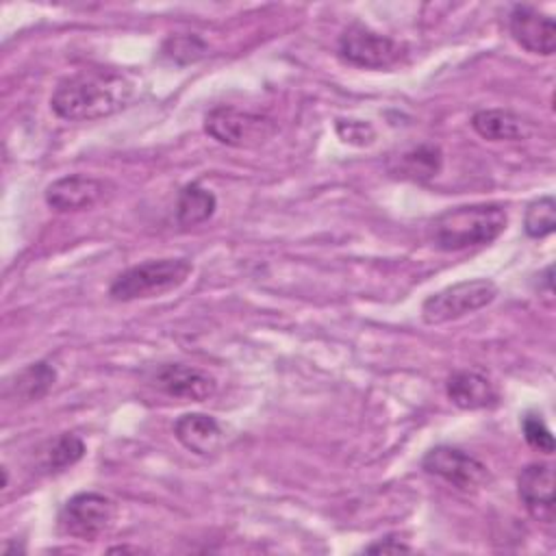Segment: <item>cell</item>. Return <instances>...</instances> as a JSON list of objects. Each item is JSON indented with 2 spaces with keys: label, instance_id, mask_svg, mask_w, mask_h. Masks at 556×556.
<instances>
[{
  "label": "cell",
  "instance_id": "1",
  "mask_svg": "<svg viewBox=\"0 0 556 556\" xmlns=\"http://www.w3.org/2000/svg\"><path fill=\"white\" fill-rule=\"evenodd\" d=\"M135 93L132 80L115 70H80L56 83L50 109L67 122H93L122 111Z\"/></svg>",
  "mask_w": 556,
  "mask_h": 556
},
{
  "label": "cell",
  "instance_id": "2",
  "mask_svg": "<svg viewBox=\"0 0 556 556\" xmlns=\"http://www.w3.org/2000/svg\"><path fill=\"white\" fill-rule=\"evenodd\" d=\"M508 224L506 208L495 202L463 204L439 213L428 228L430 241L443 252L493 243Z\"/></svg>",
  "mask_w": 556,
  "mask_h": 556
},
{
  "label": "cell",
  "instance_id": "3",
  "mask_svg": "<svg viewBox=\"0 0 556 556\" xmlns=\"http://www.w3.org/2000/svg\"><path fill=\"white\" fill-rule=\"evenodd\" d=\"M193 271L189 258H150L122 271L109 287L117 302L143 300L178 289Z\"/></svg>",
  "mask_w": 556,
  "mask_h": 556
},
{
  "label": "cell",
  "instance_id": "4",
  "mask_svg": "<svg viewBox=\"0 0 556 556\" xmlns=\"http://www.w3.org/2000/svg\"><path fill=\"white\" fill-rule=\"evenodd\" d=\"M497 298V285L489 278H471L456 285H450L421 304V319L430 326L447 324L460 319L473 311L484 308Z\"/></svg>",
  "mask_w": 556,
  "mask_h": 556
},
{
  "label": "cell",
  "instance_id": "5",
  "mask_svg": "<svg viewBox=\"0 0 556 556\" xmlns=\"http://www.w3.org/2000/svg\"><path fill=\"white\" fill-rule=\"evenodd\" d=\"M204 132L230 148H250L267 141L276 132V122L265 113L237 106H215L204 117Z\"/></svg>",
  "mask_w": 556,
  "mask_h": 556
},
{
  "label": "cell",
  "instance_id": "6",
  "mask_svg": "<svg viewBox=\"0 0 556 556\" xmlns=\"http://www.w3.org/2000/svg\"><path fill=\"white\" fill-rule=\"evenodd\" d=\"M426 473L441 478L460 493H478L491 482V473L482 460L460 447L437 445L421 458Z\"/></svg>",
  "mask_w": 556,
  "mask_h": 556
},
{
  "label": "cell",
  "instance_id": "7",
  "mask_svg": "<svg viewBox=\"0 0 556 556\" xmlns=\"http://www.w3.org/2000/svg\"><path fill=\"white\" fill-rule=\"evenodd\" d=\"M117 515L111 497L93 491L72 495L59 510V528L80 541H93L104 534Z\"/></svg>",
  "mask_w": 556,
  "mask_h": 556
},
{
  "label": "cell",
  "instance_id": "8",
  "mask_svg": "<svg viewBox=\"0 0 556 556\" xmlns=\"http://www.w3.org/2000/svg\"><path fill=\"white\" fill-rule=\"evenodd\" d=\"M404 54V46L363 24L348 26L339 37V56L363 70H384L395 65Z\"/></svg>",
  "mask_w": 556,
  "mask_h": 556
},
{
  "label": "cell",
  "instance_id": "9",
  "mask_svg": "<svg viewBox=\"0 0 556 556\" xmlns=\"http://www.w3.org/2000/svg\"><path fill=\"white\" fill-rule=\"evenodd\" d=\"M508 30L513 39L530 54L552 56L556 50L554 17L530 4H515L508 15Z\"/></svg>",
  "mask_w": 556,
  "mask_h": 556
},
{
  "label": "cell",
  "instance_id": "10",
  "mask_svg": "<svg viewBox=\"0 0 556 556\" xmlns=\"http://www.w3.org/2000/svg\"><path fill=\"white\" fill-rule=\"evenodd\" d=\"M517 493L532 519L545 526L554 523V467L549 463L526 465L517 476Z\"/></svg>",
  "mask_w": 556,
  "mask_h": 556
},
{
  "label": "cell",
  "instance_id": "11",
  "mask_svg": "<svg viewBox=\"0 0 556 556\" xmlns=\"http://www.w3.org/2000/svg\"><path fill=\"white\" fill-rule=\"evenodd\" d=\"M154 384L172 397L191 400V402H204L217 389V382L213 376L182 363L159 365L154 371Z\"/></svg>",
  "mask_w": 556,
  "mask_h": 556
},
{
  "label": "cell",
  "instance_id": "12",
  "mask_svg": "<svg viewBox=\"0 0 556 556\" xmlns=\"http://www.w3.org/2000/svg\"><path fill=\"white\" fill-rule=\"evenodd\" d=\"M106 185L100 178L85 176V174H70L56 178L46 187V204L54 211H83L93 206L104 198Z\"/></svg>",
  "mask_w": 556,
  "mask_h": 556
},
{
  "label": "cell",
  "instance_id": "13",
  "mask_svg": "<svg viewBox=\"0 0 556 556\" xmlns=\"http://www.w3.org/2000/svg\"><path fill=\"white\" fill-rule=\"evenodd\" d=\"M445 393L450 402L463 410H478L497 404V389L493 382L484 374L471 369L454 371L445 382Z\"/></svg>",
  "mask_w": 556,
  "mask_h": 556
},
{
  "label": "cell",
  "instance_id": "14",
  "mask_svg": "<svg viewBox=\"0 0 556 556\" xmlns=\"http://www.w3.org/2000/svg\"><path fill=\"white\" fill-rule=\"evenodd\" d=\"M471 128L486 141H521L534 130L532 122L508 109H480L471 115Z\"/></svg>",
  "mask_w": 556,
  "mask_h": 556
},
{
  "label": "cell",
  "instance_id": "15",
  "mask_svg": "<svg viewBox=\"0 0 556 556\" xmlns=\"http://www.w3.org/2000/svg\"><path fill=\"white\" fill-rule=\"evenodd\" d=\"M174 437L189 452L208 456L222 445L224 432L215 417L204 413H185L174 421Z\"/></svg>",
  "mask_w": 556,
  "mask_h": 556
},
{
  "label": "cell",
  "instance_id": "16",
  "mask_svg": "<svg viewBox=\"0 0 556 556\" xmlns=\"http://www.w3.org/2000/svg\"><path fill=\"white\" fill-rule=\"evenodd\" d=\"M54 380H56L54 367L48 365L46 361H37L20 369L11 380H7L4 393L22 402H37L52 389Z\"/></svg>",
  "mask_w": 556,
  "mask_h": 556
},
{
  "label": "cell",
  "instance_id": "17",
  "mask_svg": "<svg viewBox=\"0 0 556 556\" xmlns=\"http://www.w3.org/2000/svg\"><path fill=\"white\" fill-rule=\"evenodd\" d=\"M443 163V154L437 146L432 143H421L417 148H410L397 156V165L389 167L391 174L408 180H430L432 176L439 174Z\"/></svg>",
  "mask_w": 556,
  "mask_h": 556
},
{
  "label": "cell",
  "instance_id": "18",
  "mask_svg": "<svg viewBox=\"0 0 556 556\" xmlns=\"http://www.w3.org/2000/svg\"><path fill=\"white\" fill-rule=\"evenodd\" d=\"M217 208L215 195L198 182H189L178 191L176 198V222L180 226H198L213 217Z\"/></svg>",
  "mask_w": 556,
  "mask_h": 556
},
{
  "label": "cell",
  "instance_id": "19",
  "mask_svg": "<svg viewBox=\"0 0 556 556\" xmlns=\"http://www.w3.org/2000/svg\"><path fill=\"white\" fill-rule=\"evenodd\" d=\"M85 456V443L74 432H63L56 439H50L37 456V465L46 473H56Z\"/></svg>",
  "mask_w": 556,
  "mask_h": 556
},
{
  "label": "cell",
  "instance_id": "20",
  "mask_svg": "<svg viewBox=\"0 0 556 556\" xmlns=\"http://www.w3.org/2000/svg\"><path fill=\"white\" fill-rule=\"evenodd\" d=\"M556 228V202L552 195H543L528 204L523 213V230L530 239H543Z\"/></svg>",
  "mask_w": 556,
  "mask_h": 556
},
{
  "label": "cell",
  "instance_id": "21",
  "mask_svg": "<svg viewBox=\"0 0 556 556\" xmlns=\"http://www.w3.org/2000/svg\"><path fill=\"white\" fill-rule=\"evenodd\" d=\"M521 432L523 439L528 441L530 447L543 452V454H552L554 452V437L552 430L547 428V424L543 421L541 415L536 413H526L521 419Z\"/></svg>",
  "mask_w": 556,
  "mask_h": 556
},
{
  "label": "cell",
  "instance_id": "22",
  "mask_svg": "<svg viewBox=\"0 0 556 556\" xmlns=\"http://www.w3.org/2000/svg\"><path fill=\"white\" fill-rule=\"evenodd\" d=\"M206 46L202 39H198L195 35H180V37H172L165 43V52L178 61V63H189L195 61L204 54Z\"/></svg>",
  "mask_w": 556,
  "mask_h": 556
},
{
  "label": "cell",
  "instance_id": "23",
  "mask_svg": "<svg viewBox=\"0 0 556 556\" xmlns=\"http://www.w3.org/2000/svg\"><path fill=\"white\" fill-rule=\"evenodd\" d=\"M337 135L341 137V141L350 143V146H369L376 137V130L369 122H361V119H337L334 124Z\"/></svg>",
  "mask_w": 556,
  "mask_h": 556
},
{
  "label": "cell",
  "instance_id": "24",
  "mask_svg": "<svg viewBox=\"0 0 556 556\" xmlns=\"http://www.w3.org/2000/svg\"><path fill=\"white\" fill-rule=\"evenodd\" d=\"M367 554H400V552H410V545H406L404 541L395 539V536H384V539H378L369 545H365Z\"/></svg>",
  "mask_w": 556,
  "mask_h": 556
}]
</instances>
